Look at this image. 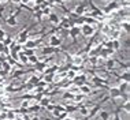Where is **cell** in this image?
Wrapping results in <instances>:
<instances>
[{
	"label": "cell",
	"mask_w": 130,
	"mask_h": 120,
	"mask_svg": "<svg viewBox=\"0 0 130 120\" xmlns=\"http://www.w3.org/2000/svg\"><path fill=\"white\" fill-rule=\"evenodd\" d=\"M79 91H81L82 94H85V96H86V94H92V90H90V87L88 86L86 83L82 85V86H79Z\"/></svg>",
	"instance_id": "e0dca14e"
},
{
	"label": "cell",
	"mask_w": 130,
	"mask_h": 120,
	"mask_svg": "<svg viewBox=\"0 0 130 120\" xmlns=\"http://www.w3.org/2000/svg\"><path fill=\"white\" fill-rule=\"evenodd\" d=\"M88 3H89V6H90V8H92V12H90V16L94 19H103L104 18V14L103 11L99 8V7H96L94 6V3L92 2V0H88Z\"/></svg>",
	"instance_id": "6da1fadb"
},
{
	"label": "cell",
	"mask_w": 130,
	"mask_h": 120,
	"mask_svg": "<svg viewBox=\"0 0 130 120\" xmlns=\"http://www.w3.org/2000/svg\"><path fill=\"white\" fill-rule=\"evenodd\" d=\"M0 66H2V70H4V71H10V70H11V64H10L8 62H6V60H4V62H2V64H0Z\"/></svg>",
	"instance_id": "83f0119b"
},
{
	"label": "cell",
	"mask_w": 130,
	"mask_h": 120,
	"mask_svg": "<svg viewBox=\"0 0 130 120\" xmlns=\"http://www.w3.org/2000/svg\"><path fill=\"white\" fill-rule=\"evenodd\" d=\"M118 78L121 79L122 82H129V79H130V78H129V70H126V71L122 74L121 76H118Z\"/></svg>",
	"instance_id": "d4e9b609"
},
{
	"label": "cell",
	"mask_w": 130,
	"mask_h": 120,
	"mask_svg": "<svg viewBox=\"0 0 130 120\" xmlns=\"http://www.w3.org/2000/svg\"><path fill=\"white\" fill-rule=\"evenodd\" d=\"M48 104H51V98H48V97H43L40 101H38V105H40L41 108H45Z\"/></svg>",
	"instance_id": "d6986e66"
},
{
	"label": "cell",
	"mask_w": 130,
	"mask_h": 120,
	"mask_svg": "<svg viewBox=\"0 0 130 120\" xmlns=\"http://www.w3.org/2000/svg\"><path fill=\"white\" fill-rule=\"evenodd\" d=\"M115 53V51L114 49H110V48H101L100 51H99V53H97V56H100V57H103V59H107L110 55H114Z\"/></svg>",
	"instance_id": "ba28073f"
},
{
	"label": "cell",
	"mask_w": 130,
	"mask_h": 120,
	"mask_svg": "<svg viewBox=\"0 0 130 120\" xmlns=\"http://www.w3.org/2000/svg\"><path fill=\"white\" fill-rule=\"evenodd\" d=\"M118 6H119L118 2H111V3H108V4L103 8V14H104V15H105V14H111L112 11H115V10L118 8Z\"/></svg>",
	"instance_id": "52a82bcc"
},
{
	"label": "cell",
	"mask_w": 130,
	"mask_h": 120,
	"mask_svg": "<svg viewBox=\"0 0 130 120\" xmlns=\"http://www.w3.org/2000/svg\"><path fill=\"white\" fill-rule=\"evenodd\" d=\"M48 21L52 22L54 25H58L59 23V16L56 15L55 12H50V14H48Z\"/></svg>",
	"instance_id": "2e32d148"
},
{
	"label": "cell",
	"mask_w": 130,
	"mask_h": 120,
	"mask_svg": "<svg viewBox=\"0 0 130 120\" xmlns=\"http://www.w3.org/2000/svg\"><path fill=\"white\" fill-rule=\"evenodd\" d=\"M119 109H125V111L129 113V112H130V101H129V100H126V101H125V104L122 105V107L119 108Z\"/></svg>",
	"instance_id": "f546056e"
},
{
	"label": "cell",
	"mask_w": 130,
	"mask_h": 120,
	"mask_svg": "<svg viewBox=\"0 0 130 120\" xmlns=\"http://www.w3.org/2000/svg\"><path fill=\"white\" fill-rule=\"evenodd\" d=\"M4 37H6V31L0 29V42H2L3 40H4Z\"/></svg>",
	"instance_id": "b9f144b4"
},
{
	"label": "cell",
	"mask_w": 130,
	"mask_h": 120,
	"mask_svg": "<svg viewBox=\"0 0 130 120\" xmlns=\"http://www.w3.org/2000/svg\"><path fill=\"white\" fill-rule=\"evenodd\" d=\"M30 29H31V27H26V29H23V30L19 33V36H18V44L23 45V44L27 41V36H29V30H30Z\"/></svg>",
	"instance_id": "5b68a950"
},
{
	"label": "cell",
	"mask_w": 130,
	"mask_h": 120,
	"mask_svg": "<svg viewBox=\"0 0 130 120\" xmlns=\"http://www.w3.org/2000/svg\"><path fill=\"white\" fill-rule=\"evenodd\" d=\"M7 120H15V113H14L12 109L7 112Z\"/></svg>",
	"instance_id": "1f68e13d"
},
{
	"label": "cell",
	"mask_w": 130,
	"mask_h": 120,
	"mask_svg": "<svg viewBox=\"0 0 130 120\" xmlns=\"http://www.w3.org/2000/svg\"><path fill=\"white\" fill-rule=\"evenodd\" d=\"M73 63H75V64H81V63H82V57H79V56H75L74 60H73Z\"/></svg>",
	"instance_id": "f35d334b"
},
{
	"label": "cell",
	"mask_w": 130,
	"mask_h": 120,
	"mask_svg": "<svg viewBox=\"0 0 130 120\" xmlns=\"http://www.w3.org/2000/svg\"><path fill=\"white\" fill-rule=\"evenodd\" d=\"M50 45L51 47H55V48H59L62 45V38L58 37L56 34H52L50 38Z\"/></svg>",
	"instance_id": "9c48e42d"
},
{
	"label": "cell",
	"mask_w": 130,
	"mask_h": 120,
	"mask_svg": "<svg viewBox=\"0 0 130 120\" xmlns=\"http://www.w3.org/2000/svg\"><path fill=\"white\" fill-rule=\"evenodd\" d=\"M56 52H59V48L51 47V45H48V47H44V48H43V55H44V56L52 55V53H56Z\"/></svg>",
	"instance_id": "7c38bea8"
},
{
	"label": "cell",
	"mask_w": 130,
	"mask_h": 120,
	"mask_svg": "<svg viewBox=\"0 0 130 120\" xmlns=\"http://www.w3.org/2000/svg\"><path fill=\"white\" fill-rule=\"evenodd\" d=\"M52 2H55V3H59V4H63V3L66 2V0H52Z\"/></svg>",
	"instance_id": "ee69618b"
},
{
	"label": "cell",
	"mask_w": 130,
	"mask_h": 120,
	"mask_svg": "<svg viewBox=\"0 0 130 120\" xmlns=\"http://www.w3.org/2000/svg\"><path fill=\"white\" fill-rule=\"evenodd\" d=\"M119 112H121V109H117V111L114 112V120H121V117H119Z\"/></svg>",
	"instance_id": "ab89813d"
},
{
	"label": "cell",
	"mask_w": 130,
	"mask_h": 120,
	"mask_svg": "<svg viewBox=\"0 0 130 120\" xmlns=\"http://www.w3.org/2000/svg\"><path fill=\"white\" fill-rule=\"evenodd\" d=\"M64 111V107H62V105H55V108H54V115L55 116H58L59 113H62V112Z\"/></svg>",
	"instance_id": "603a6c76"
},
{
	"label": "cell",
	"mask_w": 130,
	"mask_h": 120,
	"mask_svg": "<svg viewBox=\"0 0 130 120\" xmlns=\"http://www.w3.org/2000/svg\"><path fill=\"white\" fill-rule=\"evenodd\" d=\"M45 68H47V60H45V62H40V60H38L36 64H34V70H36V71L44 72Z\"/></svg>",
	"instance_id": "4fadbf2b"
},
{
	"label": "cell",
	"mask_w": 130,
	"mask_h": 120,
	"mask_svg": "<svg viewBox=\"0 0 130 120\" xmlns=\"http://www.w3.org/2000/svg\"><path fill=\"white\" fill-rule=\"evenodd\" d=\"M74 96L75 94L73 93V91H66V93L63 94V98H64V100H74Z\"/></svg>",
	"instance_id": "4316f807"
},
{
	"label": "cell",
	"mask_w": 130,
	"mask_h": 120,
	"mask_svg": "<svg viewBox=\"0 0 130 120\" xmlns=\"http://www.w3.org/2000/svg\"><path fill=\"white\" fill-rule=\"evenodd\" d=\"M26 109H27V113H29V112H38L41 109V107L38 104H36V105H31V107H27Z\"/></svg>",
	"instance_id": "484cf974"
},
{
	"label": "cell",
	"mask_w": 130,
	"mask_h": 120,
	"mask_svg": "<svg viewBox=\"0 0 130 120\" xmlns=\"http://www.w3.org/2000/svg\"><path fill=\"white\" fill-rule=\"evenodd\" d=\"M66 117H67V112L63 111L62 113H59L58 116H56V120H63V119H66Z\"/></svg>",
	"instance_id": "836d02e7"
},
{
	"label": "cell",
	"mask_w": 130,
	"mask_h": 120,
	"mask_svg": "<svg viewBox=\"0 0 130 120\" xmlns=\"http://www.w3.org/2000/svg\"><path fill=\"white\" fill-rule=\"evenodd\" d=\"M38 42H41V38H40V40H36V41H33V40H27V41L25 42V47H23V48L34 49V48H37Z\"/></svg>",
	"instance_id": "5bb4252c"
},
{
	"label": "cell",
	"mask_w": 130,
	"mask_h": 120,
	"mask_svg": "<svg viewBox=\"0 0 130 120\" xmlns=\"http://www.w3.org/2000/svg\"><path fill=\"white\" fill-rule=\"evenodd\" d=\"M41 79V76H37V75H31L30 78H29V81H27V85H31V86H34V85H36L38 81Z\"/></svg>",
	"instance_id": "ac0fdd59"
},
{
	"label": "cell",
	"mask_w": 130,
	"mask_h": 120,
	"mask_svg": "<svg viewBox=\"0 0 130 120\" xmlns=\"http://www.w3.org/2000/svg\"><path fill=\"white\" fill-rule=\"evenodd\" d=\"M79 33H81V27L77 26V25H73L69 29V36L73 38V44H77V37L79 36Z\"/></svg>",
	"instance_id": "7a4b0ae2"
},
{
	"label": "cell",
	"mask_w": 130,
	"mask_h": 120,
	"mask_svg": "<svg viewBox=\"0 0 130 120\" xmlns=\"http://www.w3.org/2000/svg\"><path fill=\"white\" fill-rule=\"evenodd\" d=\"M81 107L79 104H77V105H67V107L64 108V111L67 112V113H70V112H74V111H77V109H78Z\"/></svg>",
	"instance_id": "44dd1931"
},
{
	"label": "cell",
	"mask_w": 130,
	"mask_h": 120,
	"mask_svg": "<svg viewBox=\"0 0 130 120\" xmlns=\"http://www.w3.org/2000/svg\"><path fill=\"white\" fill-rule=\"evenodd\" d=\"M122 27H123V30H125V33H129V22L126 21V22L122 23Z\"/></svg>",
	"instance_id": "8d00e7d4"
},
{
	"label": "cell",
	"mask_w": 130,
	"mask_h": 120,
	"mask_svg": "<svg viewBox=\"0 0 130 120\" xmlns=\"http://www.w3.org/2000/svg\"><path fill=\"white\" fill-rule=\"evenodd\" d=\"M54 76H55V74H44V82L45 83H52L54 82Z\"/></svg>",
	"instance_id": "ffe728a7"
},
{
	"label": "cell",
	"mask_w": 130,
	"mask_h": 120,
	"mask_svg": "<svg viewBox=\"0 0 130 120\" xmlns=\"http://www.w3.org/2000/svg\"><path fill=\"white\" fill-rule=\"evenodd\" d=\"M101 2H108V0H101Z\"/></svg>",
	"instance_id": "681fc988"
},
{
	"label": "cell",
	"mask_w": 130,
	"mask_h": 120,
	"mask_svg": "<svg viewBox=\"0 0 130 120\" xmlns=\"http://www.w3.org/2000/svg\"><path fill=\"white\" fill-rule=\"evenodd\" d=\"M81 33H82L85 37H90V36H93L94 29H93L92 26H90V25L84 23V25H81Z\"/></svg>",
	"instance_id": "3957f363"
},
{
	"label": "cell",
	"mask_w": 130,
	"mask_h": 120,
	"mask_svg": "<svg viewBox=\"0 0 130 120\" xmlns=\"http://www.w3.org/2000/svg\"><path fill=\"white\" fill-rule=\"evenodd\" d=\"M63 120H74V119H69V117H66V119H63Z\"/></svg>",
	"instance_id": "7dc6e473"
},
{
	"label": "cell",
	"mask_w": 130,
	"mask_h": 120,
	"mask_svg": "<svg viewBox=\"0 0 130 120\" xmlns=\"http://www.w3.org/2000/svg\"><path fill=\"white\" fill-rule=\"evenodd\" d=\"M27 107H29V100H23L22 101V107L21 108H27Z\"/></svg>",
	"instance_id": "7bdbcfd3"
},
{
	"label": "cell",
	"mask_w": 130,
	"mask_h": 120,
	"mask_svg": "<svg viewBox=\"0 0 130 120\" xmlns=\"http://www.w3.org/2000/svg\"><path fill=\"white\" fill-rule=\"evenodd\" d=\"M66 2H71V0H66Z\"/></svg>",
	"instance_id": "f907efd6"
},
{
	"label": "cell",
	"mask_w": 130,
	"mask_h": 120,
	"mask_svg": "<svg viewBox=\"0 0 130 120\" xmlns=\"http://www.w3.org/2000/svg\"><path fill=\"white\" fill-rule=\"evenodd\" d=\"M19 14H21V8L14 14V15L8 16V18L6 19V23L8 25V26H17V15H19Z\"/></svg>",
	"instance_id": "30bf717a"
},
{
	"label": "cell",
	"mask_w": 130,
	"mask_h": 120,
	"mask_svg": "<svg viewBox=\"0 0 130 120\" xmlns=\"http://www.w3.org/2000/svg\"><path fill=\"white\" fill-rule=\"evenodd\" d=\"M19 98H22V100H33V94H23V96L19 97Z\"/></svg>",
	"instance_id": "74e56055"
},
{
	"label": "cell",
	"mask_w": 130,
	"mask_h": 120,
	"mask_svg": "<svg viewBox=\"0 0 130 120\" xmlns=\"http://www.w3.org/2000/svg\"><path fill=\"white\" fill-rule=\"evenodd\" d=\"M38 62V57L36 55H31L29 56V64H36V63Z\"/></svg>",
	"instance_id": "4dcf8cb0"
},
{
	"label": "cell",
	"mask_w": 130,
	"mask_h": 120,
	"mask_svg": "<svg viewBox=\"0 0 130 120\" xmlns=\"http://www.w3.org/2000/svg\"><path fill=\"white\" fill-rule=\"evenodd\" d=\"M100 119H101V120H108V119H110V112L101 111V112H100Z\"/></svg>",
	"instance_id": "f1b7e54d"
},
{
	"label": "cell",
	"mask_w": 130,
	"mask_h": 120,
	"mask_svg": "<svg viewBox=\"0 0 130 120\" xmlns=\"http://www.w3.org/2000/svg\"><path fill=\"white\" fill-rule=\"evenodd\" d=\"M107 100H108V97H105V98H104V100L101 101V102H99V104H96V105H94V107L92 108V111H89V113H88V116L85 117V120H86V119H90V117H93V116L96 115L97 112H99L100 109H101V105H103V102H104V101H107Z\"/></svg>",
	"instance_id": "277c9868"
},
{
	"label": "cell",
	"mask_w": 130,
	"mask_h": 120,
	"mask_svg": "<svg viewBox=\"0 0 130 120\" xmlns=\"http://www.w3.org/2000/svg\"><path fill=\"white\" fill-rule=\"evenodd\" d=\"M27 71H25V70H15V71H12V78H18V76L21 75H25Z\"/></svg>",
	"instance_id": "cb8c5ba5"
},
{
	"label": "cell",
	"mask_w": 130,
	"mask_h": 120,
	"mask_svg": "<svg viewBox=\"0 0 130 120\" xmlns=\"http://www.w3.org/2000/svg\"><path fill=\"white\" fill-rule=\"evenodd\" d=\"M26 120H40V117H38V116H34V117H31V119H26Z\"/></svg>",
	"instance_id": "f6af8a7d"
},
{
	"label": "cell",
	"mask_w": 130,
	"mask_h": 120,
	"mask_svg": "<svg viewBox=\"0 0 130 120\" xmlns=\"http://www.w3.org/2000/svg\"><path fill=\"white\" fill-rule=\"evenodd\" d=\"M4 120H7V119H4Z\"/></svg>",
	"instance_id": "816d5d0a"
},
{
	"label": "cell",
	"mask_w": 130,
	"mask_h": 120,
	"mask_svg": "<svg viewBox=\"0 0 130 120\" xmlns=\"http://www.w3.org/2000/svg\"><path fill=\"white\" fill-rule=\"evenodd\" d=\"M79 112H81V115L82 116H88V113H89V111H88V108L86 107H79Z\"/></svg>",
	"instance_id": "d6a6232c"
},
{
	"label": "cell",
	"mask_w": 130,
	"mask_h": 120,
	"mask_svg": "<svg viewBox=\"0 0 130 120\" xmlns=\"http://www.w3.org/2000/svg\"><path fill=\"white\" fill-rule=\"evenodd\" d=\"M85 11H86V6L84 4V3H81V4H78L75 7L73 12H74L77 16H81V15H85Z\"/></svg>",
	"instance_id": "8fae6325"
},
{
	"label": "cell",
	"mask_w": 130,
	"mask_h": 120,
	"mask_svg": "<svg viewBox=\"0 0 130 120\" xmlns=\"http://www.w3.org/2000/svg\"><path fill=\"white\" fill-rule=\"evenodd\" d=\"M34 2H36V0H34Z\"/></svg>",
	"instance_id": "f5cc1de1"
},
{
	"label": "cell",
	"mask_w": 130,
	"mask_h": 120,
	"mask_svg": "<svg viewBox=\"0 0 130 120\" xmlns=\"http://www.w3.org/2000/svg\"><path fill=\"white\" fill-rule=\"evenodd\" d=\"M15 120H25V119H23V117H17Z\"/></svg>",
	"instance_id": "bcb514c9"
},
{
	"label": "cell",
	"mask_w": 130,
	"mask_h": 120,
	"mask_svg": "<svg viewBox=\"0 0 130 120\" xmlns=\"http://www.w3.org/2000/svg\"><path fill=\"white\" fill-rule=\"evenodd\" d=\"M2 42H3V45H7V47H8V45L12 42V40H11V37H4V40H3Z\"/></svg>",
	"instance_id": "d590c367"
},
{
	"label": "cell",
	"mask_w": 130,
	"mask_h": 120,
	"mask_svg": "<svg viewBox=\"0 0 130 120\" xmlns=\"http://www.w3.org/2000/svg\"><path fill=\"white\" fill-rule=\"evenodd\" d=\"M114 64H115V60L110 59V60L107 62V68H108V70H112V68H114Z\"/></svg>",
	"instance_id": "e575fe53"
},
{
	"label": "cell",
	"mask_w": 130,
	"mask_h": 120,
	"mask_svg": "<svg viewBox=\"0 0 130 120\" xmlns=\"http://www.w3.org/2000/svg\"><path fill=\"white\" fill-rule=\"evenodd\" d=\"M75 75H77V74H75V70H67V72H66V79L73 81Z\"/></svg>",
	"instance_id": "7402d4cb"
},
{
	"label": "cell",
	"mask_w": 130,
	"mask_h": 120,
	"mask_svg": "<svg viewBox=\"0 0 130 120\" xmlns=\"http://www.w3.org/2000/svg\"><path fill=\"white\" fill-rule=\"evenodd\" d=\"M110 96H111L112 100H115V98L121 97V91H119L118 87H111L110 89Z\"/></svg>",
	"instance_id": "9a60e30c"
},
{
	"label": "cell",
	"mask_w": 130,
	"mask_h": 120,
	"mask_svg": "<svg viewBox=\"0 0 130 120\" xmlns=\"http://www.w3.org/2000/svg\"><path fill=\"white\" fill-rule=\"evenodd\" d=\"M54 108H55V104H48L47 107H45V109H47L48 112H52V111H54Z\"/></svg>",
	"instance_id": "60d3db41"
},
{
	"label": "cell",
	"mask_w": 130,
	"mask_h": 120,
	"mask_svg": "<svg viewBox=\"0 0 130 120\" xmlns=\"http://www.w3.org/2000/svg\"><path fill=\"white\" fill-rule=\"evenodd\" d=\"M3 82V78H2V76H0V83H2Z\"/></svg>",
	"instance_id": "c3c4849f"
},
{
	"label": "cell",
	"mask_w": 130,
	"mask_h": 120,
	"mask_svg": "<svg viewBox=\"0 0 130 120\" xmlns=\"http://www.w3.org/2000/svg\"><path fill=\"white\" fill-rule=\"evenodd\" d=\"M71 83L73 85H75L77 87H79V86H82V85H85L86 83V75H75L74 76V79L71 81Z\"/></svg>",
	"instance_id": "8992f818"
}]
</instances>
